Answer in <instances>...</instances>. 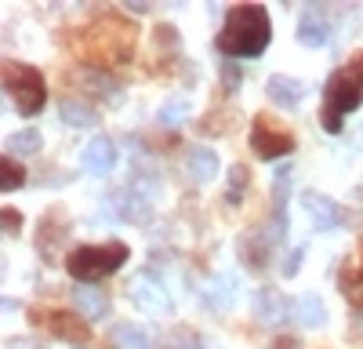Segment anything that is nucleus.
I'll return each mask as SVG.
<instances>
[{
	"mask_svg": "<svg viewBox=\"0 0 363 349\" xmlns=\"http://www.w3.org/2000/svg\"><path fill=\"white\" fill-rule=\"evenodd\" d=\"M265 349H301V342H298L294 335H280V338H272Z\"/></svg>",
	"mask_w": 363,
	"mask_h": 349,
	"instance_id": "nucleus-31",
	"label": "nucleus"
},
{
	"mask_svg": "<svg viewBox=\"0 0 363 349\" xmlns=\"http://www.w3.org/2000/svg\"><path fill=\"white\" fill-rule=\"evenodd\" d=\"M301 204H306V211H309V218H313V226L320 229V233H330V229H338L342 226V208L330 196H323V193H313V189H306L301 193Z\"/></svg>",
	"mask_w": 363,
	"mask_h": 349,
	"instance_id": "nucleus-12",
	"label": "nucleus"
},
{
	"mask_svg": "<svg viewBox=\"0 0 363 349\" xmlns=\"http://www.w3.org/2000/svg\"><path fill=\"white\" fill-rule=\"evenodd\" d=\"M84 51L91 62L99 66H120L128 62L131 51H135V26L131 22H120V18H109V22H95L84 37Z\"/></svg>",
	"mask_w": 363,
	"mask_h": 349,
	"instance_id": "nucleus-4",
	"label": "nucleus"
},
{
	"mask_svg": "<svg viewBox=\"0 0 363 349\" xmlns=\"http://www.w3.org/2000/svg\"><path fill=\"white\" fill-rule=\"evenodd\" d=\"M40 131L37 128H29V131H15L4 138V157H29V153H37L40 150Z\"/></svg>",
	"mask_w": 363,
	"mask_h": 349,
	"instance_id": "nucleus-20",
	"label": "nucleus"
},
{
	"mask_svg": "<svg viewBox=\"0 0 363 349\" xmlns=\"http://www.w3.org/2000/svg\"><path fill=\"white\" fill-rule=\"evenodd\" d=\"M363 106V51H356L342 70L327 77L323 87V106H320V124L330 135H342L345 116Z\"/></svg>",
	"mask_w": 363,
	"mask_h": 349,
	"instance_id": "nucleus-2",
	"label": "nucleus"
},
{
	"mask_svg": "<svg viewBox=\"0 0 363 349\" xmlns=\"http://www.w3.org/2000/svg\"><path fill=\"white\" fill-rule=\"evenodd\" d=\"M301 258H306V248H294V251L287 255V262H284V277H287V280L301 270Z\"/></svg>",
	"mask_w": 363,
	"mask_h": 349,
	"instance_id": "nucleus-29",
	"label": "nucleus"
},
{
	"mask_svg": "<svg viewBox=\"0 0 363 349\" xmlns=\"http://www.w3.org/2000/svg\"><path fill=\"white\" fill-rule=\"evenodd\" d=\"M330 40V18L323 4H306L298 18V44L306 48H323Z\"/></svg>",
	"mask_w": 363,
	"mask_h": 349,
	"instance_id": "nucleus-9",
	"label": "nucleus"
},
{
	"mask_svg": "<svg viewBox=\"0 0 363 349\" xmlns=\"http://www.w3.org/2000/svg\"><path fill=\"white\" fill-rule=\"evenodd\" d=\"M294 316H298V324L301 328H323L327 324V306H323V299L320 295H298L294 299Z\"/></svg>",
	"mask_w": 363,
	"mask_h": 349,
	"instance_id": "nucleus-17",
	"label": "nucleus"
},
{
	"mask_svg": "<svg viewBox=\"0 0 363 349\" xmlns=\"http://www.w3.org/2000/svg\"><path fill=\"white\" fill-rule=\"evenodd\" d=\"M33 324L44 328L51 338H62L73 345H84L91 338L87 320H80L77 313H66V309H33Z\"/></svg>",
	"mask_w": 363,
	"mask_h": 349,
	"instance_id": "nucleus-7",
	"label": "nucleus"
},
{
	"mask_svg": "<svg viewBox=\"0 0 363 349\" xmlns=\"http://www.w3.org/2000/svg\"><path fill=\"white\" fill-rule=\"evenodd\" d=\"M247 182H251L247 167H244V164H233V167H229V189H225L229 208H240V204H244V189H247Z\"/></svg>",
	"mask_w": 363,
	"mask_h": 349,
	"instance_id": "nucleus-27",
	"label": "nucleus"
},
{
	"mask_svg": "<svg viewBox=\"0 0 363 349\" xmlns=\"http://www.w3.org/2000/svg\"><path fill=\"white\" fill-rule=\"evenodd\" d=\"M203 295H207V302L215 309H229L236 302V277L233 273H215L211 284L203 287Z\"/></svg>",
	"mask_w": 363,
	"mask_h": 349,
	"instance_id": "nucleus-18",
	"label": "nucleus"
},
{
	"mask_svg": "<svg viewBox=\"0 0 363 349\" xmlns=\"http://www.w3.org/2000/svg\"><path fill=\"white\" fill-rule=\"evenodd\" d=\"M277 248V240H272V233L262 226V229H247L244 237H240V258H244V266L247 270H255V273H262L265 266H269V251Z\"/></svg>",
	"mask_w": 363,
	"mask_h": 349,
	"instance_id": "nucleus-10",
	"label": "nucleus"
},
{
	"mask_svg": "<svg viewBox=\"0 0 363 349\" xmlns=\"http://www.w3.org/2000/svg\"><path fill=\"white\" fill-rule=\"evenodd\" d=\"M251 150L258 160H277L294 153V131L284 128L272 113H258L251 124Z\"/></svg>",
	"mask_w": 363,
	"mask_h": 349,
	"instance_id": "nucleus-6",
	"label": "nucleus"
},
{
	"mask_svg": "<svg viewBox=\"0 0 363 349\" xmlns=\"http://www.w3.org/2000/svg\"><path fill=\"white\" fill-rule=\"evenodd\" d=\"M186 171H189L193 182H211L222 171V160H218L215 150H207V145H193L186 153Z\"/></svg>",
	"mask_w": 363,
	"mask_h": 349,
	"instance_id": "nucleus-15",
	"label": "nucleus"
},
{
	"mask_svg": "<svg viewBox=\"0 0 363 349\" xmlns=\"http://www.w3.org/2000/svg\"><path fill=\"white\" fill-rule=\"evenodd\" d=\"M80 164H84L91 174H109L113 164H116V142H113V138H95V142H87L84 153H80Z\"/></svg>",
	"mask_w": 363,
	"mask_h": 349,
	"instance_id": "nucleus-14",
	"label": "nucleus"
},
{
	"mask_svg": "<svg viewBox=\"0 0 363 349\" xmlns=\"http://www.w3.org/2000/svg\"><path fill=\"white\" fill-rule=\"evenodd\" d=\"M338 291H345V299H349L356 309H363V262H359V270H342Z\"/></svg>",
	"mask_w": 363,
	"mask_h": 349,
	"instance_id": "nucleus-24",
	"label": "nucleus"
},
{
	"mask_svg": "<svg viewBox=\"0 0 363 349\" xmlns=\"http://www.w3.org/2000/svg\"><path fill=\"white\" fill-rule=\"evenodd\" d=\"M4 92L11 95V102L22 116H37L48 106V84L37 66L4 62Z\"/></svg>",
	"mask_w": 363,
	"mask_h": 349,
	"instance_id": "nucleus-5",
	"label": "nucleus"
},
{
	"mask_svg": "<svg viewBox=\"0 0 363 349\" xmlns=\"http://www.w3.org/2000/svg\"><path fill=\"white\" fill-rule=\"evenodd\" d=\"M164 349H215L203 335H196L193 328H174L167 338H164Z\"/></svg>",
	"mask_w": 363,
	"mask_h": 349,
	"instance_id": "nucleus-22",
	"label": "nucleus"
},
{
	"mask_svg": "<svg viewBox=\"0 0 363 349\" xmlns=\"http://www.w3.org/2000/svg\"><path fill=\"white\" fill-rule=\"evenodd\" d=\"M58 116H62V124H69V128H95L99 124V113L84 102H77V99L58 102Z\"/></svg>",
	"mask_w": 363,
	"mask_h": 349,
	"instance_id": "nucleus-19",
	"label": "nucleus"
},
{
	"mask_svg": "<svg viewBox=\"0 0 363 349\" xmlns=\"http://www.w3.org/2000/svg\"><path fill=\"white\" fill-rule=\"evenodd\" d=\"M222 84L229 87V92H236V87H240V70L233 66V58H222Z\"/></svg>",
	"mask_w": 363,
	"mask_h": 349,
	"instance_id": "nucleus-28",
	"label": "nucleus"
},
{
	"mask_svg": "<svg viewBox=\"0 0 363 349\" xmlns=\"http://www.w3.org/2000/svg\"><path fill=\"white\" fill-rule=\"evenodd\" d=\"M73 302H77L80 316H87V320H102V316H109V295H106L102 287L77 284V287H73Z\"/></svg>",
	"mask_w": 363,
	"mask_h": 349,
	"instance_id": "nucleus-16",
	"label": "nucleus"
},
{
	"mask_svg": "<svg viewBox=\"0 0 363 349\" xmlns=\"http://www.w3.org/2000/svg\"><path fill=\"white\" fill-rule=\"evenodd\" d=\"M4 233H8V237H18V233H22V215L15 208H4Z\"/></svg>",
	"mask_w": 363,
	"mask_h": 349,
	"instance_id": "nucleus-30",
	"label": "nucleus"
},
{
	"mask_svg": "<svg viewBox=\"0 0 363 349\" xmlns=\"http://www.w3.org/2000/svg\"><path fill=\"white\" fill-rule=\"evenodd\" d=\"M8 349H48V345H37L29 338H8Z\"/></svg>",
	"mask_w": 363,
	"mask_h": 349,
	"instance_id": "nucleus-32",
	"label": "nucleus"
},
{
	"mask_svg": "<svg viewBox=\"0 0 363 349\" xmlns=\"http://www.w3.org/2000/svg\"><path fill=\"white\" fill-rule=\"evenodd\" d=\"M251 316H255V324L277 328V324L294 316V302H287L284 291H277V287H258L255 302H251Z\"/></svg>",
	"mask_w": 363,
	"mask_h": 349,
	"instance_id": "nucleus-8",
	"label": "nucleus"
},
{
	"mask_svg": "<svg viewBox=\"0 0 363 349\" xmlns=\"http://www.w3.org/2000/svg\"><path fill=\"white\" fill-rule=\"evenodd\" d=\"M113 342L120 349H153L149 345V335L138 324H113Z\"/></svg>",
	"mask_w": 363,
	"mask_h": 349,
	"instance_id": "nucleus-21",
	"label": "nucleus"
},
{
	"mask_svg": "<svg viewBox=\"0 0 363 349\" xmlns=\"http://www.w3.org/2000/svg\"><path fill=\"white\" fill-rule=\"evenodd\" d=\"M73 349H84V345H73Z\"/></svg>",
	"mask_w": 363,
	"mask_h": 349,
	"instance_id": "nucleus-33",
	"label": "nucleus"
},
{
	"mask_svg": "<svg viewBox=\"0 0 363 349\" xmlns=\"http://www.w3.org/2000/svg\"><path fill=\"white\" fill-rule=\"evenodd\" d=\"M269 40H272L269 11L262 4H233L215 37V48L222 51V58H258L265 55Z\"/></svg>",
	"mask_w": 363,
	"mask_h": 349,
	"instance_id": "nucleus-1",
	"label": "nucleus"
},
{
	"mask_svg": "<svg viewBox=\"0 0 363 349\" xmlns=\"http://www.w3.org/2000/svg\"><path fill=\"white\" fill-rule=\"evenodd\" d=\"M131 258V248L124 240H109V244H80L66 255V273L77 284L102 280L116 270H124V262Z\"/></svg>",
	"mask_w": 363,
	"mask_h": 349,
	"instance_id": "nucleus-3",
	"label": "nucleus"
},
{
	"mask_svg": "<svg viewBox=\"0 0 363 349\" xmlns=\"http://www.w3.org/2000/svg\"><path fill=\"white\" fill-rule=\"evenodd\" d=\"M131 302L145 313H153V316H164L171 313V299H167V287H160L153 277H135L131 280Z\"/></svg>",
	"mask_w": 363,
	"mask_h": 349,
	"instance_id": "nucleus-11",
	"label": "nucleus"
},
{
	"mask_svg": "<svg viewBox=\"0 0 363 349\" xmlns=\"http://www.w3.org/2000/svg\"><path fill=\"white\" fill-rule=\"evenodd\" d=\"M157 121L164 128H178V124H186L189 121V99H167L157 113Z\"/></svg>",
	"mask_w": 363,
	"mask_h": 349,
	"instance_id": "nucleus-25",
	"label": "nucleus"
},
{
	"mask_svg": "<svg viewBox=\"0 0 363 349\" xmlns=\"http://www.w3.org/2000/svg\"><path fill=\"white\" fill-rule=\"evenodd\" d=\"M265 95L277 102L280 109H294L301 99H306V84L294 80V77H284V73H272L265 80Z\"/></svg>",
	"mask_w": 363,
	"mask_h": 349,
	"instance_id": "nucleus-13",
	"label": "nucleus"
},
{
	"mask_svg": "<svg viewBox=\"0 0 363 349\" xmlns=\"http://www.w3.org/2000/svg\"><path fill=\"white\" fill-rule=\"evenodd\" d=\"M22 182H26V167L15 157L0 160V193H15V189H22Z\"/></svg>",
	"mask_w": 363,
	"mask_h": 349,
	"instance_id": "nucleus-26",
	"label": "nucleus"
},
{
	"mask_svg": "<svg viewBox=\"0 0 363 349\" xmlns=\"http://www.w3.org/2000/svg\"><path fill=\"white\" fill-rule=\"evenodd\" d=\"M84 80H87V84H84L87 92H91V95H99L102 102H113V106H116L120 99H124V95H120V87H116L106 73H84Z\"/></svg>",
	"mask_w": 363,
	"mask_h": 349,
	"instance_id": "nucleus-23",
	"label": "nucleus"
}]
</instances>
